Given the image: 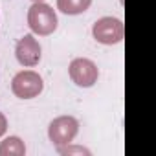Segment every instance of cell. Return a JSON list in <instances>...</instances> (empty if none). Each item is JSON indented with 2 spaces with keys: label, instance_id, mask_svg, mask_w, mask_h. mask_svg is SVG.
Instances as JSON below:
<instances>
[{
  "label": "cell",
  "instance_id": "1",
  "mask_svg": "<svg viewBox=\"0 0 156 156\" xmlns=\"http://www.w3.org/2000/svg\"><path fill=\"white\" fill-rule=\"evenodd\" d=\"M28 24L33 33L37 35H50L57 28V15L55 11L42 2H35L28 11Z\"/></svg>",
  "mask_w": 156,
  "mask_h": 156
},
{
  "label": "cell",
  "instance_id": "2",
  "mask_svg": "<svg viewBox=\"0 0 156 156\" xmlns=\"http://www.w3.org/2000/svg\"><path fill=\"white\" fill-rule=\"evenodd\" d=\"M42 77L31 70H26V72H20L13 77V83H11V90L17 98L20 99H31V98H37L41 92H42Z\"/></svg>",
  "mask_w": 156,
  "mask_h": 156
},
{
  "label": "cell",
  "instance_id": "3",
  "mask_svg": "<svg viewBox=\"0 0 156 156\" xmlns=\"http://www.w3.org/2000/svg\"><path fill=\"white\" fill-rule=\"evenodd\" d=\"M77 130H79V123H77V119H73L70 116H62V118H57V119H53L50 123L48 134H50V140L59 147V145L70 143L75 138Z\"/></svg>",
  "mask_w": 156,
  "mask_h": 156
},
{
  "label": "cell",
  "instance_id": "4",
  "mask_svg": "<svg viewBox=\"0 0 156 156\" xmlns=\"http://www.w3.org/2000/svg\"><path fill=\"white\" fill-rule=\"evenodd\" d=\"M94 37L101 44H116L123 39V24L118 19L103 17L94 24Z\"/></svg>",
  "mask_w": 156,
  "mask_h": 156
},
{
  "label": "cell",
  "instance_id": "5",
  "mask_svg": "<svg viewBox=\"0 0 156 156\" xmlns=\"http://www.w3.org/2000/svg\"><path fill=\"white\" fill-rule=\"evenodd\" d=\"M98 66L90 59H75L70 64V77L77 87H92L98 81Z\"/></svg>",
  "mask_w": 156,
  "mask_h": 156
},
{
  "label": "cell",
  "instance_id": "6",
  "mask_svg": "<svg viewBox=\"0 0 156 156\" xmlns=\"http://www.w3.org/2000/svg\"><path fill=\"white\" fill-rule=\"evenodd\" d=\"M15 53H17V59L22 66H35L39 61H41V46L39 42L33 39V35H24L19 42H17V48H15Z\"/></svg>",
  "mask_w": 156,
  "mask_h": 156
},
{
  "label": "cell",
  "instance_id": "7",
  "mask_svg": "<svg viewBox=\"0 0 156 156\" xmlns=\"http://www.w3.org/2000/svg\"><path fill=\"white\" fill-rule=\"evenodd\" d=\"M92 0H57V8L66 15H79L87 11Z\"/></svg>",
  "mask_w": 156,
  "mask_h": 156
},
{
  "label": "cell",
  "instance_id": "8",
  "mask_svg": "<svg viewBox=\"0 0 156 156\" xmlns=\"http://www.w3.org/2000/svg\"><path fill=\"white\" fill-rule=\"evenodd\" d=\"M26 152V147L24 143L19 140V138H8L2 141V145H0V156H22Z\"/></svg>",
  "mask_w": 156,
  "mask_h": 156
},
{
  "label": "cell",
  "instance_id": "9",
  "mask_svg": "<svg viewBox=\"0 0 156 156\" xmlns=\"http://www.w3.org/2000/svg\"><path fill=\"white\" fill-rule=\"evenodd\" d=\"M57 151H59L61 154H70V152H81V154L85 152V154H88V151H85V149H81V147H75V149H62V147H59Z\"/></svg>",
  "mask_w": 156,
  "mask_h": 156
},
{
  "label": "cell",
  "instance_id": "10",
  "mask_svg": "<svg viewBox=\"0 0 156 156\" xmlns=\"http://www.w3.org/2000/svg\"><path fill=\"white\" fill-rule=\"evenodd\" d=\"M6 129H8V121H6L4 114H0V136L6 132Z\"/></svg>",
  "mask_w": 156,
  "mask_h": 156
},
{
  "label": "cell",
  "instance_id": "11",
  "mask_svg": "<svg viewBox=\"0 0 156 156\" xmlns=\"http://www.w3.org/2000/svg\"><path fill=\"white\" fill-rule=\"evenodd\" d=\"M35 2H41V0H35Z\"/></svg>",
  "mask_w": 156,
  "mask_h": 156
}]
</instances>
